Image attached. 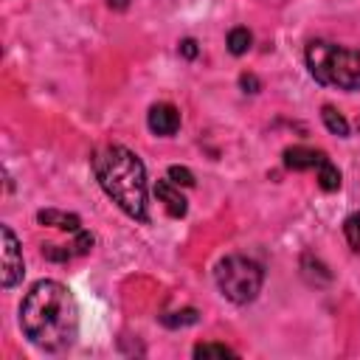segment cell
Returning a JSON list of instances; mask_svg holds the SVG:
<instances>
[{
    "instance_id": "obj_18",
    "label": "cell",
    "mask_w": 360,
    "mask_h": 360,
    "mask_svg": "<svg viewBox=\"0 0 360 360\" xmlns=\"http://www.w3.org/2000/svg\"><path fill=\"white\" fill-rule=\"evenodd\" d=\"M239 87H242L245 93H259V90H262V84H259V79H256L253 73H242V76H239Z\"/></svg>"
},
{
    "instance_id": "obj_19",
    "label": "cell",
    "mask_w": 360,
    "mask_h": 360,
    "mask_svg": "<svg viewBox=\"0 0 360 360\" xmlns=\"http://www.w3.org/2000/svg\"><path fill=\"white\" fill-rule=\"evenodd\" d=\"M73 248H76V253H87V250L93 248V236H90L87 231H79V233H76V245H73Z\"/></svg>"
},
{
    "instance_id": "obj_9",
    "label": "cell",
    "mask_w": 360,
    "mask_h": 360,
    "mask_svg": "<svg viewBox=\"0 0 360 360\" xmlns=\"http://www.w3.org/2000/svg\"><path fill=\"white\" fill-rule=\"evenodd\" d=\"M37 219L42 225H51V228H59V231H70V233H79L82 231V219L76 214H65V211H53V208L39 211Z\"/></svg>"
},
{
    "instance_id": "obj_5",
    "label": "cell",
    "mask_w": 360,
    "mask_h": 360,
    "mask_svg": "<svg viewBox=\"0 0 360 360\" xmlns=\"http://www.w3.org/2000/svg\"><path fill=\"white\" fill-rule=\"evenodd\" d=\"M0 233H3V287L11 290L22 281L25 264H22V250H20V242H17L14 231L8 225H3Z\"/></svg>"
},
{
    "instance_id": "obj_6",
    "label": "cell",
    "mask_w": 360,
    "mask_h": 360,
    "mask_svg": "<svg viewBox=\"0 0 360 360\" xmlns=\"http://www.w3.org/2000/svg\"><path fill=\"white\" fill-rule=\"evenodd\" d=\"M146 124H149V129H152L155 135L169 138V135H174V132L180 129V112H177L174 104H166V101H163V104H155V107L149 110Z\"/></svg>"
},
{
    "instance_id": "obj_1",
    "label": "cell",
    "mask_w": 360,
    "mask_h": 360,
    "mask_svg": "<svg viewBox=\"0 0 360 360\" xmlns=\"http://www.w3.org/2000/svg\"><path fill=\"white\" fill-rule=\"evenodd\" d=\"M20 326L42 352H65L79 335V307L70 290L53 278L37 281L20 304Z\"/></svg>"
},
{
    "instance_id": "obj_2",
    "label": "cell",
    "mask_w": 360,
    "mask_h": 360,
    "mask_svg": "<svg viewBox=\"0 0 360 360\" xmlns=\"http://www.w3.org/2000/svg\"><path fill=\"white\" fill-rule=\"evenodd\" d=\"M93 174L104 194L132 219L146 222V169L127 146H104L93 155Z\"/></svg>"
},
{
    "instance_id": "obj_15",
    "label": "cell",
    "mask_w": 360,
    "mask_h": 360,
    "mask_svg": "<svg viewBox=\"0 0 360 360\" xmlns=\"http://www.w3.org/2000/svg\"><path fill=\"white\" fill-rule=\"evenodd\" d=\"M160 321L166 326H188V323H197V309H183V312H169V315H160Z\"/></svg>"
},
{
    "instance_id": "obj_17",
    "label": "cell",
    "mask_w": 360,
    "mask_h": 360,
    "mask_svg": "<svg viewBox=\"0 0 360 360\" xmlns=\"http://www.w3.org/2000/svg\"><path fill=\"white\" fill-rule=\"evenodd\" d=\"M42 253H45L48 259H53V262H68V259H70V250H68V248L59 250V245H45Z\"/></svg>"
},
{
    "instance_id": "obj_13",
    "label": "cell",
    "mask_w": 360,
    "mask_h": 360,
    "mask_svg": "<svg viewBox=\"0 0 360 360\" xmlns=\"http://www.w3.org/2000/svg\"><path fill=\"white\" fill-rule=\"evenodd\" d=\"M194 357L202 360V357H236L233 349H228L225 343H197L194 346Z\"/></svg>"
},
{
    "instance_id": "obj_3",
    "label": "cell",
    "mask_w": 360,
    "mask_h": 360,
    "mask_svg": "<svg viewBox=\"0 0 360 360\" xmlns=\"http://www.w3.org/2000/svg\"><path fill=\"white\" fill-rule=\"evenodd\" d=\"M307 68L315 82L338 90H360V51L315 39L307 45Z\"/></svg>"
},
{
    "instance_id": "obj_4",
    "label": "cell",
    "mask_w": 360,
    "mask_h": 360,
    "mask_svg": "<svg viewBox=\"0 0 360 360\" xmlns=\"http://www.w3.org/2000/svg\"><path fill=\"white\" fill-rule=\"evenodd\" d=\"M217 287L219 292L233 301V304H248L259 295L262 284H264V270L259 262L248 259V256H225L217 264Z\"/></svg>"
},
{
    "instance_id": "obj_14",
    "label": "cell",
    "mask_w": 360,
    "mask_h": 360,
    "mask_svg": "<svg viewBox=\"0 0 360 360\" xmlns=\"http://www.w3.org/2000/svg\"><path fill=\"white\" fill-rule=\"evenodd\" d=\"M343 233H346V242L352 245V250H360V211H354L352 217H346Z\"/></svg>"
},
{
    "instance_id": "obj_20",
    "label": "cell",
    "mask_w": 360,
    "mask_h": 360,
    "mask_svg": "<svg viewBox=\"0 0 360 360\" xmlns=\"http://www.w3.org/2000/svg\"><path fill=\"white\" fill-rule=\"evenodd\" d=\"M180 53H183L186 59H194V56H197V42H194V39H183V42H180Z\"/></svg>"
},
{
    "instance_id": "obj_16",
    "label": "cell",
    "mask_w": 360,
    "mask_h": 360,
    "mask_svg": "<svg viewBox=\"0 0 360 360\" xmlns=\"http://www.w3.org/2000/svg\"><path fill=\"white\" fill-rule=\"evenodd\" d=\"M169 180L174 186H194V174L186 166H169Z\"/></svg>"
},
{
    "instance_id": "obj_12",
    "label": "cell",
    "mask_w": 360,
    "mask_h": 360,
    "mask_svg": "<svg viewBox=\"0 0 360 360\" xmlns=\"http://www.w3.org/2000/svg\"><path fill=\"white\" fill-rule=\"evenodd\" d=\"M250 45H253V34H250L248 28L239 25V28H231V31H228V51H231L233 56L248 53Z\"/></svg>"
},
{
    "instance_id": "obj_21",
    "label": "cell",
    "mask_w": 360,
    "mask_h": 360,
    "mask_svg": "<svg viewBox=\"0 0 360 360\" xmlns=\"http://www.w3.org/2000/svg\"><path fill=\"white\" fill-rule=\"evenodd\" d=\"M110 6H115V8H127V0H110Z\"/></svg>"
},
{
    "instance_id": "obj_8",
    "label": "cell",
    "mask_w": 360,
    "mask_h": 360,
    "mask_svg": "<svg viewBox=\"0 0 360 360\" xmlns=\"http://www.w3.org/2000/svg\"><path fill=\"white\" fill-rule=\"evenodd\" d=\"M323 158H326L323 152L309 149V146H290V149H284V166H287V169H292V172L318 169V163H321Z\"/></svg>"
},
{
    "instance_id": "obj_7",
    "label": "cell",
    "mask_w": 360,
    "mask_h": 360,
    "mask_svg": "<svg viewBox=\"0 0 360 360\" xmlns=\"http://www.w3.org/2000/svg\"><path fill=\"white\" fill-rule=\"evenodd\" d=\"M155 197L163 202L169 217H186V211H188L186 197L180 194V186H174L172 180H158L155 183Z\"/></svg>"
},
{
    "instance_id": "obj_11",
    "label": "cell",
    "mask_w": 360,
    "mask_h": 360,
    "mask_svg": "<svg viewBox=\"0 0 360 360\" xmlns=\"http://www.w3.org/2000/svg\"><path fill=\"white\" fill-rule=\"evenodd\" d=\"M318 186L323 191H338L340 188V172H338V166L329 158H323L318 163Z\"/></svg>"
},
{
    "instance_id": "obj_10",
    "label": "cell",
    "mask_w": 360,
    "mask_h": 360,
    "mask_svg": "<svg viewBox=\"0 0 360 360\" xmlns=\"http://www.w3.org/2000/svg\"><path fill=\"white\" fill-rule=\"evenodd\" d=\"M321 118H323V124H326V129H329L332 135H338V138H346V135H349V121H346L343 112H338L332 104H323Z\"/></svg>"
}]
</instances>
